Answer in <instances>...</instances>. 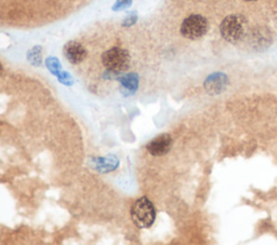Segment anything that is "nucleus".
Instances as JSON below:
<instances>
[{
  "mask_svg": "<svg viewBox=\"0 0 277 245\" xmlns=\"http://www.w3.org/2000/svg\"><path fill=\"white\" fill-rule=\"evenodd\" d=\"M131 218L138 228H149L156 218V211L147 197L138 199L131 209Z\"/></svg>",
  "mask_w": 277,
  "mask_h": 245,
  "instance_id": "obj_1",
  "label": "nucleus"
},
{
  "mask_svg": "<svg viewBox=\"0 0 277 245\" xmlns=\"http://www.w3.org/2000/svg\"><path fill=\"white\" fill-rule=\"evenodd\" d=\"M130 54L125 49L114 47L102 54V64L104 67L114 72H121L129 68Z\"/></svg>",
  "mask_w": 277,
  "mask_h": 245,
  "instance_id": "obj_2",
  "label": "nucleus"
},
{
  "mask_svg": "<svg viewBox=\"0 0 277 245\" xmlns=\"http://www.w3.org/2000/svg\"><path fill=\"white\" fill-rule=\"evenodd\" d=\"M246 31V20L242 15H229L222 21L220 26L221 35L229 42L241 40Z\"/></svg>",
  "mask_w": 277,
  "mask_h": 245,
  "instance_id": "obj_3",
  "label": "nucleus"
},
{
  "mask_svg": "<svg viewBox=\"0 0 277 245\" xmlns=\"http://www.w3.org/2000/svg\"><path fill=\"white\" fill-rule=\"evenodd\" d=\"M209 30V23L206 18L199 14H193L186 18L181 25V34L191 40L204 37Z\"/></svg>",
  "mask_w": 277,
  "mask_h": 245,
  "instance_id": "obj_4",
  "label": "nucleus"
},
{
  "mask_svg": "<svg viewBox=\"0 0 277 245\" xmlns=\"http://www.w3.org/2000/svg\"><path fill=\"white\" fill-rule=\"evenodd\" d=\"M171 145H173L171 136L169 134H162L154 138L151 143H148L146 149L154 157H160L169 152Z\"/></svg>",
  "mask_w": 277,
  "mask_h": 245,
  "instance_id": "obj_5",
  "label": "nucleus"
},
{
  "mask_svg": "<svg viewBox=\"0 0 277 245\" xmlns=\"http://www.w3.org/2000/svg\"><path fill=\"white\" fill-rule=\"evenodd\" d=\"M64 55L71 64H79L87 57V50L81 43L69 41L64 47Z\"/></svg>",
  "mask_w": 277,
  "mask_h": 245,
  "instance_id": "obj_6",
  "label": "nucleus"
},
{
  "mask_svg": "<svg viewBox=\"0 0 277 245\" xmlns=\"http://www.w3.org/2000/svg\"><path fill=\"white\" fill-rule=\"evenodd\" d=\"M246 1H254V0H246Z\"/></svg>",
  "mask_w": 277,
  "mask_h": 245,
  "instance_id": "obj_7",
  "label": "nucleus"
}]
</instances>
